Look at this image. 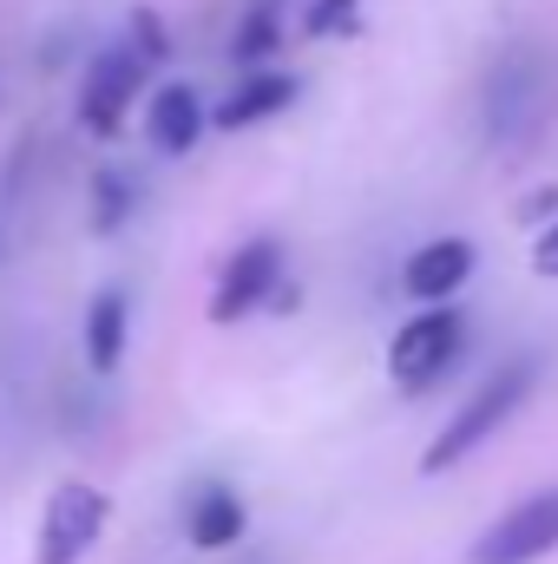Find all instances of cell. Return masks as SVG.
<instances>
[{
	"label": "cell",
	"instance_id": "6da1fadb",
	"mask_svg": "<svg viewBox=\"0 0 558 564\" xmlns=\"http://www.w3.org/2000/svg\"><path fill=\"white\" fill-rule=\"evenodd\" d=\"M533 388H539V355H513V361H500V368L460 401V414H447V426L433 433V446L420 453V473H447V466H460L466 453H480L500 426L533 401Z\"/></svg>",
	"mask_w": 558,
	"mask_h": 564
},
{
	"label": "cell",
	"instance_id": "7a4b0ae2",
	"mask_svg": "<svg viewBox=\"0 0 558 564\" xmlns=\"http://www.w3.org/2000/svg\"><path fill=\"white\" fill-rule=\"evenodd\" d=\"M460 355H466V308L440 302V308H420V315H408V322L395 328V341H388V375H395L401 394H427L433 381L453 375Z\"/></svg>",
	"mask_w": 558,
	"mask_h": 564
},
{
	"label": "cell",
	"instance_id": "3957f363",
	"mask_svg": "<svg viewBox=\"0 0 558 564\" xmlns=\"http://www.w3.org/2000/svg\"><path fill=\"white\" fill-rule=\"evenodd\" d=\"M552 552H558V486H539L519 506H506L466 545V564H539V558H552Z\"/></svg>",
	"mask_w": 558,
	"mask_h": 564
},
{
	"label": "cell",
	"instance_id": "277c9868",
	"mask_svg": "<svg viewBox=\"0 0 558 564\" xmlns=\"http://www.w3.org/2000/svg\"><path fill=\"white\" fill-rule=\"evenodd\" d=\"M106 492L86 486V479H66L53 486L46 512H40V545H33V564H86V552L99 545L106 532Z\"/></svg>",
	"mask_w": 558,
	"mask_h": 564
},
{
	"label": "cell",
	"instance_id": "5b68a950",
	"mask_svg": "<svg viewBox=\"0 0 558 564\" xmlns=\"http://www.w3.org/2000/svg\"><path fill=\"white\" fill-rule=\"evenodd\" d=\"M144 59L139 46L126 40V46H106L93 66H86V86H79V126L93 132V139H112L119 126H126V112H132V99H139L144 86Z\"/></svg>",
	"mask_w": 558,
	"mask_h": 564
},
{
	"label": "cell",
	"instance_id": "8992f818",
	"mask_svg": "<svg viewBox=\"0 0 558 564\" xmlns=\"http://www.w3.org/2000/svg\"><path fill=\"white\" fill-rule=\"evenodd\" d=\"M282 282V243L277 237H250L230 263H224V276L211 289V322H244V315H257L270 295H277Z\"/></svg>",
	"mask_w": 558,
	"mask_h": 564
},
{
	"label": "cell",
	"instance_id": "52a82bcc",
	"mask_svg": "<svg viewBox=\"0 0 558 564\" xmlns=\"http://www.w3.org/2000/svg\"><path fill=\"white\" fill-rule=\"evenodd\" d=\"M244 532H250V506H244L237 486L197 479V486L184 492V539H191L197 552H230V545H244Z\"/></svg>",
	"mask_w": 558,
	"mask_h": 564
},
{
	"label": "cell",
	"instance_id": "ba28073f",
	"mask_svg": "<svg viewBox=\"0 0 558 564\" xmlns=\"http://www.w3.org/2000/svg\"><path fill=\"white\" fill-rule=\"evenodd\" d=\"M466 276H473V243H466V237H433V243H420L415 257L401 263V295L440 308V302L460 295Z\"/></svg>",
	"mask_w": 558,
	"mask_h": 564
},
{
	"label": "cell",
	"instance_id": "9c48e42d",
	"mask_svg": "<svg viewBox=\"0 0 558 564\" xmlns=\"http://www.w3.org/2000/svg\"><path fill=\"white\" fill-rule=\"evenodd\" d=\"M533 112H539V59L533 53H506L500 73H493V86H486V126H493V139H513Z\"/></svg>",
	"mask_w": 558,
	"mask_h": 564
},
{
	"label": "cell",
	"instance_id": "30bf717a",
	"mask_svg": "<svg viewBox=\"0 0 558 564\" xmlns=\"http://www.w3.org/2000/svg\"><path fill=\"white\" fill-rule=\"evenodd\" d=\"M197 132H204V99L184 79H164L151 93V106H144V139L158 144L164 158H184L197 144Z\"/></svg>",
	"mask_w": 558,
	"mask_h": 564
},
{
	"label": "cell",
	"instance_id": "8fae6325",
	"mask_svg": "<svg viewBox=\"0 0 558 564\" xmlns=\"http://www.w3.org/2000/svg\"><path fill=\"white\" fill-rule=\"evenodd\" d=\"M289 106H296V79H289V73H244L237 93H230L211 119H217V132H250V126L277 119Z\"/></svg>",
	"mask_w": 558,
	"mask_h": 564
},
{
	"label": "cell",
	"instance_id": "7c38bea8",
	"mask_svg": "<svg viewBox=\"0 0 558 564\" xmlns=\"http://www.w3.org/2000/svg\"><path fill=\"white\" fill-rule=\"evenodd\" d=\"M126 341H132V302H126V289H99L86 308V368L112 375L126 361Z\"/></svg>",
	"mask_w": 558,
	"mask_h": 564
},
{
	"label": "cell",
	"instance_id": "4fadbf2b",
	"mask_svg": "<svg viewBox=\"0 0 558 564\" xmlns=\"http://www.w3.org/2000/svg\"><path fill=\"white\" fill-rule=\"evenodd\" d=\"M282 46V13L277 0H250L244 7V20H237V33H230V59L244 66V73H264V59Z\"/></svg>",
	"mask_w": 558,
	"mask_h": 564
},
{
	"label": "cell",
	"instance_id": "5bb4252c",
	"mask_svg": "<svg viewBox=\"0 0 558 564\" xmlns=\"http://www.w3.org/2000/svg\"><path fill=\"white\" fill-rule=\"evenodd\" d=\"M126 217H132V184L119 171H99L93 177V230L112 237V230H126Z\"/></svg>",
	"mask_w": 558,
	"mask_h": 564
},
{
	"label": "cell",
	"instance_id": "9a60e30c",
	"mask_svg": "<svg viewBox=\"0 0 558 564\" xmlns=\"http://www.w3.org/2000/svg\"><path fill=\"white\" fill-rule=\"evenodd\" d=\"M348 20H355V0H315V7L302 13V33L322 40V33H342Z\"/></svg>",
	"mask_w": 558,
	"mask_h": 564
},
{
	"label": "cell",
	"instance_id": "2e32d148",
	"mask_svg": "<svg viewBox=\"0 0 558 564\" xmlns=\"http://www.w3.org/2000/svg\"><path fill=\"white\" fill-rule=\"evenodd\" d=\"M132 26H139V40H132V46H139L144 59H171V46H164V26H158V13H139Z\"/></svg>",
	"mask_w": 558,
	"mask_h": 564
},
{
	"label": "cell",
	"instance_id": "e0dca14e",
	"mask_svg": "<svg viewBox=\"0 0 558 564\" xmlns=\"http://www.w3.org/2000/svg\"><path fill=\"white\" fill-rule=\"evenodd\" d=\"M533 270L539 276H558V217H552V230L539 237V250H533Z\"/></svg>",
	"mask_w": 558,
	"mask_h": 564
},
{
	"label": "cell",
	"instance_id": "ac0fdd59",
	"mask_svg": "<svg viewBox=\"0 0 558 564\" xmlns=\"http://www.w3.org/2000/svg\"><path fill=\"white\" fill-rule=\"evenodd\" d=\"M244 564H270V558H244Z\"/></svg>",
	"mask_w": 558,
	"mask_h": 564
}]
</instances>
